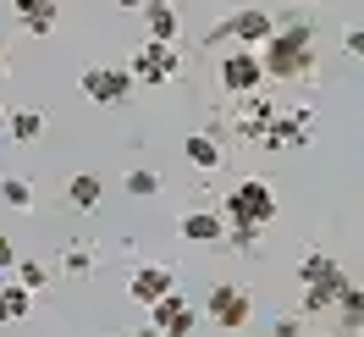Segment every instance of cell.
<instances>
[{
  "label": "cell",
  "mask_w": 364,
  "mask_h": 337,
  "mask_svg": "<svg viewBox=\"0 0 364 337\" xmlns=\"http://www.w3.org/2000/svg\"><path fill=\"white\" fill-rule=\"evenodd\" d=\"M259 67L271 83H298L315 72V23L309 17H287L276 23V33L259 45Z\"/></svg>",
  "instance_id": "1"
},
{
  "label": "cell",
  "mask_w": 364,
  "mask_h": 337,
  "mask_svg": "<svg viewBox=\"0 0 364 337\" xmlns=\"http://www.w3.org/2000/svg\"><path fill=\"white\" fill-rule=\"evenodd\" d=\"M221 222H227V227H254V232H265V227L276 222V188H271L265 177H243L227 199H221Z\"/></svg>",
  "instance_id": "2"
},
{
  "label": "cell",
  "mask_w": 364,
  "mask_h": 337,
  "mask_svg": "<svg viewBox=\"0 0 364 337\" xmlns=\"http://www.w3.org/2000/svg\"><path fill=\"white\" fill-rule=\"evenodd\" d=\"M276 33V17L271 11H259V6H237L232 17H221V23L205 33V45H237V50H259L265 39Z\"/></svg>",
  "instance_id": "3"
},
{
  "label": "cell",
  "mask_w": 364,
  "mask_h": 337,
  "mask_svg": "<svg viewBox=\"0 0 364 337\" xmlns=\"http://www.w3.org/2000/svg\"><path fill=\"white\" fill-rule=\"evenodd\" d=\"M205 315L221 326V332H243L254 321V293L249 288H237V282H215L205 299Z\"/></svg>",
  "instance_id": "4"
},
{
  "label": "cell",
  "mask_w": 364,
  "mask_h": 337,
  "mask_svg": "<svg viewBox=\"0 0 364 337\" xmlns=\"http://www.w3.org/2000/svg\"><path fill=\"white\" fill-rule=\"evenodd\" d=\"M215 78H221V89H227L232 100H249V94H259V83H265L259 50H227V56H221V67H215Z\"/></svg>",
  "instance_id": "5"
},
{
  "label": "cell",
  "mask_w": 364,
  "mask_h": 337,
  "mask_svg": "<svg viewBox=\"0 0 364 337\" xmlns=\"http://www.w3.org/2000/svg\"><path fill=\"white\" fill-rule=\"evenodd\" d=\"M315 138V111L298 105V111H276V122L259 133V150H304Z\"/></svg>",
  "instance_id": "6"
},
{
  "label": "cell",
  "mask_w": 364,
  "mask_h": 337,
  "mask_svg": "<svg viewBox=\"0 0 364 337\" xmlns=\"http://www.w3.org/2000/svg\"><path fill=\"white\" fill-rule=\"evenodd\" d=\"M77 89L89 94L94 105H127L138 83H133V72H127V67H89L83 78H77Z\"/></svg>",
  "instance_id": "7"
},
{
  "label": "cell",
  "mask_w": 364,
  "mask_h": 337,
  "mask_svg": "<svg viewBox=\"0 0 364 337\" xmlns=\"http://www.w3.org/2000/svg\"><path fill=\"white\" fill-rule=\"evenodd\" d=\"M127 72H133V83H171V78L182 72V56H177V45H155V39H144L138 56L127 61Z\"/></svg>",
  "instance_id": "8"
},
{
  "label": "cell",
  "mask_w": 364,
  "mask_h": 337,
  "mask_svg": "<svg viewBox=\"0 0 364 337\" xmlns=\"http://www.w3.org/2000/svg\"><path fill=\"white\" fill-rule=\"evenodd\" d=\"M149 326H155L160 337H193V326H199V310H193L182 293H166L160 304H149Z\"/></svg>",
  "instance_id": "9"
},
{
  "label": "cell",
  "mask_w": 364,
  "mask_h": 337,
  "mask_svg": "<svg viewBox=\"0 0 364 337\" xmlns=\"http://www.w3.org/2000/svg\"><path fill=\"white\" fill-rule=\"evenodd\" d=\"M166 293H177V271H171V266H138L133 276H127V299L144 304V310L160 304Z\"/></svg>",
  "instance_id": "10"
},
{
  "label": "cell",
  "mask_w": 364,
  "mask_h": 337,
  "mask_svg": "<svg viewBox=\"0 0 364 337\" xmlns=\"http://www.w3.org/2000/svg\"><path fill=\"white\" fill-rule=\"evenodd\" d=\"M276 122V100H265V94H249V100H237V116H232V128H237V138L243 144H259V133Z\"/></svg>",
  "instance_id": "11"
},
{
  "label": "cell",
  "mask_w": 364,
  "mask_h": 337,
  "mask_svg": "<svg viewBox=\"0 0 364 337\" xmlns=\"http://www.w3.org/2000/svg\"><path fill=\"white\" fill-rule=\"evenodd\" d=\"M348 271L326 254V249H304L298 254V288H326V282H342Z\"/></svg>",
  "instance_id": "12"
},
{
  "label": "cell",
  "mask_w": 364,
  "mask_h": 337,
  "mask_svg": "<svg viewBox=\"0 0 364 337\" xmlns=\"http://www.w3.org/2000/svg\"><path fill=\"white\" fill-rule=\"evenodd\" d=\"M177 232L188 244H221V238H227V222H221V210H182Z\"/></svg>",
  "instance_id": "13"
},
{
  "label": "cell",
  "mask_w": 364,
  "mask_h": 337,
  "mask_svg": "<svg viewBox=\"0 0 364 337\" xmlns=\"http://www.w3.org/2000/svg\"><path fill=\"white\" fill-rule=\"evenodd\" d=\"M144 23H149V39H155V45H177L182 17H177L171 0H144Z\"/></svg>",
  "instance_id": "14"
},
{
  "label": "cell",
  "mask_w": 364,
  "mask_h": 337,
  "mask_svg": "<svg viewBox=\"0 0 364 337\" xmlns=\"http://www.w3.org/2000/svg\"><path fill=\"white\" fill-rule=\"evenodd\" d=\"M182 160H188V166H193V172H221V138L215 133H188L182 138Z\"/></svg>",
  "instance_id": "15"
},
{
  "label": "cell",
  "mask_w": 364,
  "mask_h": 337,
  "mask_svg": "<svg viewBox=\"0 0 364 337\" xmlns=\"http://www.w3.org/2000/svg\"><path fill=\"white\" fill-rule=\"evenodd\" d=\"M0 133L11 138V144H33V138L45 133V111H6V128H0Z\"/></svg>",
  "instance_id": "16"
},
{
  "label": "cell",
  "mask_w": 364,
  "mask_h": 337,
  "mask_svg": "<svg viewBox=\"0 0 364 337\" xmlns=\"http://www.w3.org/2000/svg\"><path fill=\"white\" fill-rule=\"evenodd\" d=\"M331 315H337V326H353V332H364V288H359V282H348V288L337 293Z\"/></svg>",
  "instance_id": "17"
},
{
  "label": "cell",
  "mask_w": 364,
  "mask_h": 337,
  "mask_svg": "<svg viewBox=\"0 0 364 337\" xmlns=\"http://www.w3.org/2000/svg\"><path fill=\"white\" fill-rule=\"evenodd\" d=\"M28 310H33V293L17 288V282H0V326H17V321H28Z\"/></svg>",
  "instance_id": "18"
},
{
  "label": "cell",
  "mask_w": 364,
  "mask_h": 337,
  "mask_svg": "<svg viewBox=\"0 0 364 337\" xmlns=\"http://www.w3.org/2000/svg\"><path fill=\"white\" fill-rule=\"evenodd\" d=\"M100 199H105V182L94 177V172H77V177L67 182V204L72 210H94Z\"/></svg>",
  "instance_id": "19"
},
{
  "label": "cell",
  "mask_w": 364,
  "mask_h": 337,
  "mask_svg": "<svg viewBox=\"0 0 364 337\" xmlns=\"http://www.w3.org/2000/svg\"><path fill=\"white\" fill-rule=\"evenodd\" d=\"M0 199L11 210H33V182L28 177H0Z\"/></svg>",
  "instance_id": "20"
},
{
  "label": "cell",
  "mask_w": 364,
  "mask_h": 337,
  "mask_svg": "<svg viewBox=\"0 0 364 337\" xmlns=\"http://www.w3.org/2000/svg\"><path fill=\"white\" fill-rule=\"evenodd\" d=\"M61 271H67V276H89L94 271V249L89 244H67L61 249Z\"/></svg>",
  "instance_id": "21"
},
{
  "label": "cell",
  "mask_w": 364,
  "mask_h": 337,
  "mask_svg": "<svg viewBox=\"0 0 364 337\" xmlns=\"http://www.w3.org/2000/svg\"><path fill=\"white\" fill-rule=\"evenodd\" d=\"M11 271H17V288H28V293H39L50 282V266H39V260H17Z\"/></svg>",
  "instance_id": "22"
},
{
  "label": "cell",
  "mask_w": 364,
  "mask_h": 337,
  "mask_svg": "<svg viewBox=\"0 0 364 337\" xmlns=\"http://www.w3.org/2000/svg\"><path fill=\"white\" fill-rule=\"evenodd\" d=\"M127 194H138V199H155V194H160V177L138 166V172H127Z\"/></svg>",
  "instance_id": "23"
},
{
  "label": "cell",
  "mask_w": 364,
  "mask_h": 337,
  "mask_svg": "<svg viewBox=\"0 0 364 337\" xmlns=\"http://www.w3.org/2000/svg\"><path fill=\"white\" fill-rule=\"evenodd\" d=\"M23 28L33 33V39H45L50 28H55V6H39V11H28V17H23Z\"/></svg>",
  "instance_id": "24"
},
{
  "label": "cell",
  "mask_w": 364,
  "mask_h": 337,
  "mask_svg": "<svg viewBox=\"0 0 364 337\" xmlns=\"http://www.w3.org/2000/svg\"><path fill=\"white\" fill-rule=\"evenodd\" d=\"M271 337H304V315H282L271 326Z\"/></svg>",
  "instance_id": "25"
},
{
  "label": "cell",
  "mask_w": 364,
  "mask_h": 337,
  "mask_svg": "<svg viewBox=\"0 0 364 337\" xmlns=\"http://www.w3.org/2000/svg\"><path fill=\"white\" fill-rule=\"evenodd\" d=\"M11 266H17V244L0 232V271H11Z\"/></svg>",
  "instance_id": "26"
},
{
  "label": "cell",
  "mask_w": 364,
  "mask_h": 337,
  "mask_svg": "<svg viewBox=\"0 0 364 337\" xmlns=\"http://www.w3.org/2000/svg\"><path fill=\"white\" fill-rule=\"evenodd\" d=\"M342 45H348V56H364V28H353V33L342 39Z\"/></svg>",
  "instance_id": "27"
},
{
  "label": "cell",
  "mask_w": 364,
  "mask_h": 337,
  "mask_svg": "<svg viewBox=\"0 0 364 337\" xmlns=\"http://www.w3.org/2000/svg\"><path fill=\"white\" fill-rule=\"evenodd\" d=\"M17 6V17H28V11H39V6H55V0H11Z\"/></svg>",
  "instance_id": "28"
},
{
  "label": "cell",
  "mask_w": 364,
  "mask_h": 337,
  "mask_svg": "<svg viewBox=\"0 0 364 337\" xmlns=\"http://www.w3.org/2000/svg\"><path fill=\"white\" fill-rule=\"evenodd\" d=\"M331 337H364V332H353V326H337V332H331Z\"/></svg>",
  "instance_id": "29"
},
{
  "label": "cell",
  "mask_w": 364,
  "mask_h": 337,
  "mask_svg": "<svg viewBox=\"0 0 364 337\" xmlns=\"http://www.w3.org/2000/svg\"><path fill=\"white\" fill-rule=\"evenodd\" d=\"M133 337H160V332H155V326H138V332H133Z\"/></svg>",
  "instance_id": "30"
},
{
  "label": "cell",
  "mask_w": 364,
  "mask_h": 337,
  "mask_svg": "<svg viewBox=\"0 0 364 337\" xmlns=\"http://www.w3.org/2000/svg\"><path fill=\"white\" fill-rule=\"evenodd\" d=\"M116 6H127V11H133V6H144V0H116Z\"/></svg>",
  "instance_id": "31"
},
{
  "label": "cell",
  "mask_w": 364,
  "mask_h": 337,
  "mask_svg": "<svg viewBox=\"0 0 364 337\" xmlns=\"http://www.w3.org/2000/svg\"><path fill=\"white\" fill-rule=\"evenodd\" d=\"M282 6H304V0H282Z\"/></svg>",
  "instance_id": "32"
},
{
  "label": "cell",
  "mask_w": 364,
  "mask_h": 337,
  "mask_svg": "<svg viewBox=\"0 0 364 337\" xmlns=\"http://www.w3.org/2000/svg\"><path fill=\"white\" fill-rule=\"evenodd\" d=\"M0 128H6V111H0Z\"/></svg>",
  "instance_id": "33"
},
{
  "label": "cell",
  "mask_w": 364,
  "mask_h": 337,
  "mask_svg": "<svg viewBox=\"0 0 364 337\" xmlns=\"http://www.w3.org/2000/svg\"><path fill=\"white\" fill-rule=\"evenodd\" d=\"M0 61H6V56H0Z\"/></svg>",
  "instance_id": "34"
}]
</instances>
